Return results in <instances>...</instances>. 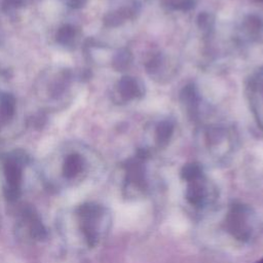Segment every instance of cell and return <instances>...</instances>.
Returning <instances> with one entry per match:
<instances>
[{"label": "cell", "instance_id": "e0dca14e", "mask_svg": "<svg viewBox=\"0 0 263 263\" xmlns=\"http://www.w3.org/2000/svg\"><path fill=\"white\" fill-rule=\"evenodd\" d=\"M79 29L73 25L67 24L58 29L55 34L57 42L67 48L74 47L79 39Z\"/></svg>", "mask_w": 263, "mask_h": 263}, {"label": "cell", "instance_id": "4fadbf2b", "mask_svg": "<svg viewBox=\"0 0 263 263\" xmlns=\"http://www.w3.org/2000/svg\"><path fill=\"white\" fill-rule=\"evenodd\" d=\"M88 162L83 153L77 150L67 152L61 162L62 177L67 181L81 179L87 172Z\"/></svg>", "mask_w": 263, "mask_h": 263}, {"label": "cell", "instance_id": "9c48e42d", "mask_svg": "<svg viewBox=\"0 0 263 263\" xmlns=\"http://www.w3.org/2000/svg\"><path fill=\"white\" fill-rule=\"evenodd\" d=\"M145 83L142 79L132 75H123L114 84L111 90V100L116 105H126L144 98Z\"/></svg>", "mask_w": 263, "mask_h": 263}, {"label": "cell", "instance_id": "ac0fdd59", "mask_svg": "<svg viewBox=\"0 0 263 263\" xmlns=\"http://www.w3.org/2000/svg\"><path fill=\"white\" fill-rule=\"evenodd\" d=\"M167 12H187L193 9L197 0H150Z\"/></svg>", "mask_w": 263, "mask_h": 263}, {"label": "cell", "instance_id": "30bf717a", "mask_svg": "<svg viewBox=\"0 0 263 263\" xmlns=\"http://www.w3.org/2000/svg\"><path fill=\"white\" fill-rule=\"evenodd\" d=\"M140 13L141 3L139 0H113L103 22L108 28H117L135 21Z\"/></svg>", "mask_w": 263, "mask_h": 263}, {"label": "cell", "instance_id": "9a60e30c", "mask_svg": "<svg viewBox=\"0 0 263 263\" xmlns=\"http://www.w3.org/2000/svg\"><path fill=\"white\" fill-rule=\"evenodd\" d=\"M21 220L24 223V225L27 227V231L30 234V236L37 240H42L46 237V229L39 218L38 214L35 212V210L30 206L26 205L23 206L21 212Z\"/></svg>", "mask_w": 263, "mask_h": 263}, {"label": "cell", "instance_id": "8992f818", "mask_svg": "<svg viewBox=\"0 0 263 263\" xmlns=\"http://www.w3.org/2000/svg\"><path fill=\"white\" fill-rule=\"evenodd\" d=\"M27 161V155L21 151L10 152L3 158L4 196L10 202L17 200L21 196L24 167Z\"/></svg>", "mask_w": 263, "mask_h": 263}, {"label": "cell", "instance_id": "5bb4252c", "mask_svg": "<svg viewBox=\"0 0 263 263\" xmlns=\"http://www.w3.org/2000/svg\"><path fill=\"white\" fill-rule=\"evenodd\" d=\"M147 130L152 138L153 145L158 149H162L170 144L174 137L176 132V121L170 116L161 117L153 121Z\"/></svg>", "mask_w": 263, "mask_h": 263}, {"label": "cell", "instance_id": "ba28073f", "mask_svg": "<svg viewBox=\"0 0 263 263\" xmlns=\"http://www.w3.org/2000/svg\"><path fill=\"white\" fill-rule=\"evenodd\" d=\"M180 103L186 116L196 125L205 120L210 115L208 105L194 83L184 85L180 92Z\"/></svg>", "mask_w": 263, "mask_h": 263}, {"label": "cell", "instance_id": "5b68a950", "mask_svg": "<svg viewBox=\"0 0 263 263\" xmlns=\"http://www.w3.org/2000/svg\"><path fill=\"white\" fill-rule=\"evenodd\" d=\"M74 75L69 69L44 72L37 85L39 96L51 103H61L68 96Z\"/></svg>", "mask_w": 263, "mask_h": 263}, {"label": "cell", "instance_id": "8fae6325", "mask_svg": "<svg viewBox=\"0 0 263 263\" xmlns=\"http://www.w3.org/2000/svg\"><path fill=\"white\" fill-rule=\"evenodd\" d=\"M144 67L151 79L159 83L170 81L177 73L176 62L162 51L151 53L146 60Z\"/></svg>", "mask_w": 263, "mask_h": 263}, {"label": "cell", "instance_id": "7402d4cb", "mask_svg": "<svg viewBox=\"0 0 263 263\" xmlns=\"http://www.w3.org/2000/svg\"><path fill=\"white\" fill-rule=\"evenodd\" d=\"M256 263H263V257H262V258H261L259 261H257Z\"/></svg>", "mask_w": 263, "mask_h": 263}, {"label": "cell", "instance_id": "277c9868", "mask_svg": "<svg viewBox=\"0 0 263 263\" xmlns=\"http://www.w3.org/2000/svg\"><path fill=\"white\" fill-rule=\"evenodd\" d=\"M258 218L256 212L249 204L233 203L225 216V229L239 241L251 240L258 231Z\"/></svg>", "mask_w": 263, "mask_h": 263}, {"label": "cell", "instance_id": "52a82bcc", "mask_svg": "<svg viewBox=\"0 0 263 263\" xmlns=\"http://www.w3.org/2000/svg\"><path fill=\"white\" fill-rule=\"evenodd\" d=\"M232 41L238 47H247L263 41V15L258 12H249L236 23Z\"/></svg>", "mask_w": 263, "mask_h": 263}, {"label": "cell", "instance_id": "3957f363", "mask_svg": "<svg viewBox=\"0 0 263 263\" xmlns=\"http://www.w3.org/2000/svg\"><path fill=\"white\" fill-rule=\"evenodd\" d=\"M181 178L186 182L185 196L192 206L202 209L211 202L214 189L199 163L184 164L181 170Z\"/></svg>", "mask_w": 263, "mask_h": 263}, {"label": "cell", "instance_id": "44dd1931", "mask_svg": "<svg viewBox=\"0 0 263 263\" xmlns=\"http://www.w3.org/2000/svg\"><path fill=\"white\" fill-rule=\"evenodd\" d=\"M66 4H68L72 8H81L87 0H64Z\"/></svg>", "mask_w": 263, "mask_h": 263}, {"label": "cell", "instance_id": "d6986e66", "mask_svg": "<svg viewBox=\"0 0 263 263\" xmlns=\"http://www.w3.org/2000/svg\"><path fill=\"white\" fill-rule=\"evenodd\" d=\"M133 61H134V57L132 51L126 47H121L113 51L110 65L114 70L123 72L130 68Z\"/></svg>", "mask_w": 263, "mask_h": 263}, {"label": "cell", "instance_id": "7c38bea8", "mask_svg": "<svg viewBox=\"0 0 263 263\" xmlns=\"http://www.w3.org/2000/svg\"><path fill=\"white\" fill-rule=\"evenodd\" d=\"M246 93L252 115L263 130V68L255 71L248 79Z\"/></svg>", "mask_w": 263, "mask_h": 263}, {"label": "cell", "instance_id": "2e32d148", "mask_svg": "<svg viewBox=\"0 0 263 263\" xmlns=\"http://www.w3.org/2000/svg\"><path fill=\"white\" fill-rule=\"evenodd\" d=\"M16 113V99L8 92L0 93V129L7 126Z\"/></svg>", "mask_w": 263, "mask_h": 263}, {"label": "cell", "instance_id": "7a4b0ae2", "mask_svg": "<svg viewBox=\"0 0 263 263\" xmlns=\"http://www.w3.org/2000/svg\"><path fill=\"white\" fill-rule=\"evenodd\" d=\"M76 216L85 242L88 247H96L110 229V213L102 204L86 202L78 206Z\"/></svg>", "mask_w": 263, "mask_h": 263}, {"label": "cell", "instance_id": "ffe728a7", "mask_svg": "<svg viewBox=\"0 0 263 263\" xmlns=\"http://www.w3.org/2000/svg\"><path fill=\"white\" fill-rule=\"evenodd\" d=\"M25 0H2L3 7L5 9H16L24 5Z\"/></svg>", "mask_w": 263, "mask_h": 263}, {"label": "cell", "instance_id": "6da1fadb", "mask_svg": "<svg viewBox=\"0 0 263 263\" xmlns=\"http://www.w3.org/2000/svg\"><path fill=\"white\" fill-rule=\"evenodd\" d=\"M195 142L202 153L216 162L229 158L238 144L236 128L225 121L203 120L195 125Z\"/></svg>", "mask_w": 263, "mask_h": 263}]
</instances>
